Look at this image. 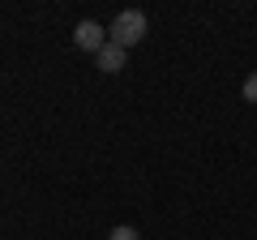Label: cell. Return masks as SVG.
I'll return each mask as SVG.
<instances>
[{
	"label": "cell",
	"instance_id": "6da1fadb",
	"mask_svg": "<svg viewBox=\"0 0 257 240\" xmlns=\"http://www.w3.org/2000/svg\"><path fill=\"white\" fill-rule=\"evenodd\" d=\"M146 30H150V22H146V13H138V9H124L116 22H111V43L116 47H133V43H142L146 39Z\"/></svg>",
	"mask_w": 257,
	"mask_h": 240
},
{
	"label": "cell",
	"instance_id": "7a4b0ae2",
	"mask_svg": "<svg viewBox=\"0 0 257 240\" xmlns=\"http://www.w3.org/2000/svg\"><path fill=\"white\" fill-rule=\"evenodd\" d=\"M73 43L82 47V52H94V56H99L103 47H107V30H103L99 22H82V26L73 30Z\"/></svg>",
	"mask_w": 257,
	"mask_h": 240
},
{
	"label": "cell",
	"instance_id": "3957f363",
	"mask_svg": "<svg viewBox=\"0 0 257 240\" xmlns=\"http://www.w3.org/2000/svg\"><path fill=\"white\" fill-rule=\"evenodd\" d=\"M94 60H99V69H103V73H120V69H124V47H116V43L107 39V47H103V52L94 56Z\"/></svg>",
	"mask_w": 257,
	"mask_h": 240
},
{
	"label": "cell",
	"instance_id": "277c9868",
	"mask_svg": "<svg viewBox=\"0 0 257 240\" xmlns=\"http://www.w3.org/2000/svg\"><path fill=\"white\" fill-rule=\"evenodd\" d=\"M107 240H142V236H138V227L120 223V227H111V236H107Z\"/></svg>",
	"mask_w": 257,
	"mask_h": 240
},
{
	"label": "cell",
	"instance_id": "5b68a950",
	"mask_svg": "<svg viewBox=\"0 0 257 240\" xmlns=\"http://www.w3.org/2000/svg\"><path fill=\"white\" fill-rule=\"evenodd\" d=\"M244 99L257 103V73H248V82H244Z\"/></svg>",
	"mask_w": 257,
	"mask_h": 240
}]
</instances>
